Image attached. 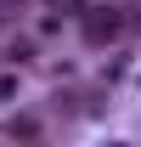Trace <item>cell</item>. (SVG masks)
<instances>
[{"label":"cell","instance_id":"1","mask_svg":"<svg viewBox=\"0 0 141 147\" xmlns=\"http://www.w3.org/2000/svg\"><path fill=\"white\" fill-rule=\"evenodd\" d=\"M119 28H124V11H113V6H90V11H85V40H90V45L119 40Z\"/></svg>","mask_w":141,"mask_h":147},{"label":"cell","instance_id":"2","mask_svg":"<svg viewBox=\"0 0 141 147\" xmlns=\"http://www.w3.org/2000/svg\"><path fill=\"white\" fill-rule=\"evenodd\" d=\"M6 57H11V62H28V57H34V45H28V40H17V45H6Z\"/></svg>","mask_w":141,"mask_h":147},{"label":"cell","instance_id":"3","mask_svg":"<svg viewBox=\"0 0 141 147\" xmlns=\"http://www.w3.org/2000/svg\"><path fill=\"white\" fill-rule=\"evenodd\" d=\"M56 11H73V17H85V0H51Z\"/></svg>","mask_w":141,"mask_h":147}]
</instances>
